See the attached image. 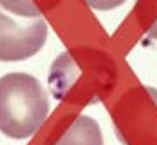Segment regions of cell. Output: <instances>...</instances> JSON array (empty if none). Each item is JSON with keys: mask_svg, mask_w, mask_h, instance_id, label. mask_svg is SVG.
Returning <instances> with one entry per match:
<instances>
[{"mask_svg": "<svg viewBox=\"0 0 157 145\" xmlns=\"http://www.w3.org/2000/svg\"><path fill=\"white\" fill-rule=\"evenodd\" d=\"M84 2L94 10H113L121 7L126 0H84Z\"/></svg>", "mask_w": 157, "mask_h": 145, "instance_id": "obj_5", "label": "cell"}, {"mask_svg": "<svg viewBox=\"0 0 157 145\" xmlns=\"http://www.w3.org/2000/svg\"><path fill=\"white\" fill-rule=\"evenodd\" d=\"M48 26L43 17H22L0 5V62H22L44 46Z\"/></svg>", "mask_w": 157, "mask_h": 145, "instance_id": "obj_2", "label": "cell"}, {"mask_svg": "<svg viewBox=\"0 0 157 145\" xmlns=\"http://www.w3.org/2000/svg\"><path fill=\"white\" fill-rule=\"evenodd\" d=\"M0 5L22 17H29V19L41 17V10L33 0H0Z\"/></svg>", "mask_w": 157, "mask_h": 145, "instance_id": "obj_4", "label": "cell"}, {"mask_svg": "<svg viewBox=\"0 0 157 145\" xmlns=\"http://www.w3.org/2000/svg\"><path fill=\"white\" fill-rule=\"evenodd\" d=\"M50 113V101L36 77L12 72L0 77V132L14 140H26L41 128Z\"/></svg>", "mask_w": 157, "mask_h": 145, "instance_id": "obj_1", "label": "cell"}, {"mask_svg": "<svg viewBox=\"0 0 157 145\" xmlns=\"http://www.w3.org/2000/svg\"><path fill=\"white\" fill-rule=\"evenodd\" d=\"M147 34H149L152 39H157V19L154 21V22H152V26H150V28L147 29Z\"/></svg>", "mask_w": 157, "mask_h": 145, "instance_id": "obj_6", "label": "cell"}, {"mask_svg": "<svg viewBox=\"0 0 157 145\" xmlns=\"http://www.w3.org/2000/svg\"><path fill=\"white\" fill-rule=\"evenodd\" d=\"M55 145H104V140L99 123L94 118L80 114Z\"/></svg>", "mask_w": 157, "mask_h": 145, "instance_id": "obj_3", "label": "cell"}]
</instances>
